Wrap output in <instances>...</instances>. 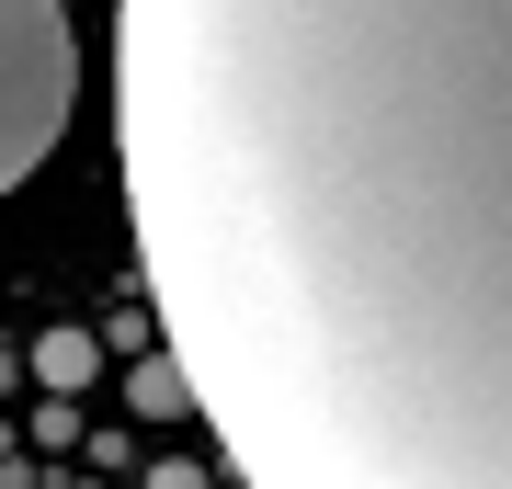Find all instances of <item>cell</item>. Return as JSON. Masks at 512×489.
Segmentation results:
<instances>
[{"label":"cell","instance_id":"6da1fadb","mask_svg":"<svg viewBox=\"0 0 512 489\" xmlns=\"http://www.w3.org/2000/svg\"><path fill=\"white\" fill-rule=\"evenodd\" d=\"M114 171L239 489H512V0H126Z\"/></svg>","mask_w":512,"mask_h":489},{"label":"cell","instance_id":"7a4b0ae2","mask_svg":"<svg viewBox=\"0 0 512 489\" xmlns=\"http://www.w3.org/2000/svg\"><path fill=\"white\" fill-rule=\"evenodd\" d=\"M80 103V35L57 0H0V194L35 182V160L69 137Z\"/></svg>","mask_w":512,"mask_h":489},{"label":"cell","instance_id":"3957f363","mask_svg":"<svg viewBox=\"0 0 512 489\" xmlns=\"http://www.w3.org/2000/svg\"><path fill=\"white\" fill-rule=\"evenodd\" d=\"M137 410H148V421H160V410H194V399H183V364H171V353H160V364H137Z\"/></svg>","mask_w":512,"mask_h":489}]
</instances>
